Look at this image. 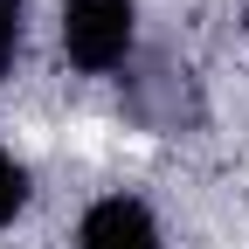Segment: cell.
Returning <instances> with one entry per match:
<instances>
[{
  "label": "cell",
  "instance_id": "obj_1",
  "mask_svg": "<svg viewBox=\"0 0 249 249\" xmlns=\"http://www.w3.org/2000/svg\"><path fill=\"white\" fill-rule=\"evenodd\" d=\"M139 0H62V55L83 76H111L132 62Z\"/></svg>",
  "mask_w": 249,
  "mask_h": 249
},
{
  "label": "cell",
  "instance_id": "obj_2",
  "mask_svg": "<svg viewBox=\"0 0 249 249\" xmlns=\"http://www.w3.org/2000/svg\"><path fill=\"white\" fill-rule=\"evenodd\" d=\"M76 249H166V242H160V222L139 194H104V201H90Z\"/></svg>",
  "mask_w": 249,
  "mask_h": 249
},
{
  "label": "cell",
  "instance_id": "obj_3",
  "mask_svg": "<svg viewBox=\"0 0 249 249\" xmlns=\"http://www.w3.org/2000/svg\"><path fill=\"white\" fill-rule=\"evenodd\" d=\"M21 208H28V166L14 160L7 145H0V229H7Z\"/></svg>",
  "mask_w": 249,
  "mask_h": 249
},
{
  "label": "cell",
  "instance_id": "obj_4",
  "mask_svg": "<svg viewBox=\"0 0 249 249\" xmlns=\"http://www.w3.org/2000/svg\"><path fill=\"white\" fill-rule=\"evenodd\" d=\"M21 0H0V76L14 70V55H21Z\"/></svg>",
  "mask_w": 249,
  "mask_h": 249
}]
</instances>
